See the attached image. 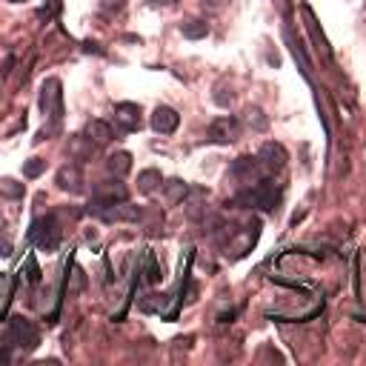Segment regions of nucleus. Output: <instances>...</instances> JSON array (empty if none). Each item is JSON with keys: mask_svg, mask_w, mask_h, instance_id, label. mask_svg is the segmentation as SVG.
Masks as SVG:
<instances>
[{"mask_svg": "<svg viewBox=\"0 0 366 366\" xmlns=\"http://www.w3.org/2000/svg\"><path fill=\"white\" fill-rule=\"evenodd\" d=\"M238 206H247V209H275L281 203V189L272 181H255L247 192H240L235 198Z\"/></svg>", "mask_w": 366, "mask_h": 366, "instance_id": "nucleus-1", "label": "nucleus"}, {"mask_svg": "<svg viewBox=\"0 0 366 366\" xmlns=\"http://www.w3.org/2000/svg\"><path fill=\"white\" fill-rule=\"evenodd\" d=\"M29 240L35 243L38 249H43V252H55L58 243H60L58 217H55V215H40V217H35L32 232H29Z\"/></svg>", "mask_w": 366, "mask_h": 366, "instance_id": "nucleus-2", "label": "nucleus"}, {"mask_svg": "<svg viewBox=\"0 0 366 366\" xmlns=\"http://www.w3.org/2000/svg\"><path fill=\"white\" fill-rule=\"evenodd\" d=\"M124 201H129V189H126V183H120V178H115V181H101V183L94 186V201L89 203V209L124 203Z\"/></svg>", "mask_w": 366, "mask_h": 366, "instance_id": "nucleus-3", "label": "nucleus"}, {"mask_svg": "<svg viewBox=\"0 0 366 366\" xmlns=\"http://www.w3.org/2000/svg\"><path fill=\"white\" fill-rule=\"evenodd\" d=\"M9 340L15 347H20V349H35L38 344H40V332L35 329V324L32 321H26V318H20V315H15V318L9 321Z\"/></svg>", "mask_w": 366, "mask_h": 366, "instance_id": "nucleus-4", "label": "nucleus"}, {"mask_svg": "<svg viewBox=\"0 0 366 366\" xmlns=\"http://www.w3.org/2000/svg\"><path fill=\"white\" fill-rule=\"evenodd\" d=\"M40 112L43 115H60V81L58 78H49L43 86H40V101H38Z\"/></svg>", "mask_w": 366, "mask_h": 366, "instance_id": "nucleus-5", "label": "nucleus"}, {"mask_svg": "<svg viewBox=\"0 0 366 366\" xmlns=\"http://www.w3.org/2000/svg\"><path fill=\"white\" fill-rule=\"evenodd\" d=\"M258 160H260V166H266V169H272V172H278V169L286 166V149H283L281 143H275V140H266L260 149H258Z\"/></svg>", "mask_w": 366, "mask_h": 366, "instance_id": "nucleus-6", "label": "nucleus"}, {"mask_svg": "<svg viewBox=\"0 0 366 366\" xmlns=\"http://www.w3.org/2000/svg\"><path fill=\"white\" fill-rule=\"evenodd\" d=\"M238 132H240V124L235 117H217V120H212V126H209V140H215V143H232L235 138H238Z\"/></svg>", "mask_w": 366, "mask_h": 366, "instance_id": "nucleus-7", "label": "nucleus"}, {"mask_svg": "<svg viewBox=\"0 0 366 366\" xmlns=\"http://www.w3.org/2000/svg\"><path fill=\"white\" fill-rule=\"evenodd\" d=\"M178 126H181V115H178L172 106H158V109L152 112V129H155V132L172 135Z\"/></svg>", "mask_w": 366, "mask_h": 366, "instance_id": "nucleus-8", "label": "nucleus"}, {"mask_svg": "<svg viewBox=\"0 0 366 366\" xmlns=\"http://www.w3.org/2000/svg\"><path fill=\"white\" fill-rule=\"evenodd\" d=\"M58 186L63 192H69V194H81V189H83V172H81V166H75V163L63 166L60 172H58Z\"/></svg>", "mask_w": 366, "mask_h": 366, "instance_id": "nucleus-9", "label": "nucleus"}, {"mask_svg": "<svg viewBox=\"0 0 366 366\" xmlns=\"http://www.w3.org/2000/svg\"><path fill=\"white\" fill-rule=\"evenodd\" d=\"M86 138L97 146H103V143H112L115 140V129L106 124V120H89V126H86Z\"/></svg>", "mask_w": 366, "mask_h": 366, "instance_id": "nucleus-10", "label": "nucleus"}, {"mask_svg": "<svg viewBox=\"0 0 366 366\" xmlns=\"http://www.w3.org/2000/svg\"><path fill=\"white\" fill-rule=\"evenodd\" d=\"M129 169H132V155H129V152H115V155H109L106 172H109L112 178H126Z\"/></svg>", "mask_w": 366, "mask_h": 366, "instance_id": "nucleus-11", "label": "nucleus"}, {"mask_svg": "<svg viewBox=\"0 0 366 366\" xmlns=\"http://www.w3.org/2000/svg\"><path fill=\"white\" fill-rule=\"evenodd\" d=\"M117 120L124 124L129 132H135L138 126H140V109L135 106V103H117Z\"/></svg>", "mask_w": 366, "mask_h": 366, "instance_id": "nucleus-12", "label": "nucleus"}, {"mask_svg": "<svg viewBox=\"0 0 366 366\" xmlns=\"http://www.w3.org/2000/svg\"><path fill=\"white\" fill-rule=\"evenodd\" d=\"M232 172L235 175H243L247 181H260L258 175H260V160H252V158H238V163L232 166Z\"/></svg>", "mask_w": 366, "mask_h": 366, "instance_id": "nucleus-13", "label": "nucleus"}, {"mask_svg": "<svg viewBox=\"0 0 366 366\" xmlns=\"http://www.w3.org/2000/svg\"><path fill=\"white\" fill-rule=\"evenodd\" d=\"M160 183H163V175L158 172V169H146V172H140V175H138V189H140L143 194L158 192V189H160Z\"/></svg>", "mask_w": 366, "mask_h": 366, "instance_id": "nucleus-14", "label": "nucleus"}, {"mask_svg": "<svg viewBox=\"0 0 366 366\" xmlns=\"http://www.w3.org/2000/svg\"><path fill=\"white\" fill-rule=\"evenodd\" d=\"M181 32H183V38H189V40H201V38L209 35V26H206L203 20H186L183 26H181Z\"/></svg>", "mask_w": 366, "mask_h": 366, "instance_id": "nucleus-15", "label": "nucleus"}, {"mask_svg": "<svg viewBox=\"0 0 366 366\" xmlns=\"http://www.w3.org/2000/svg\"><path fill=\"white\" fill-rule=\"evenodd\" d=\"M189 194V186L183 183V181H169V186H166V198H169V203H181L183 198Z\"/></svg>", "mask_w": 366, "mask_h": 366, "instance_id": "nucleus-16", "label": "nucleus"}, {"mask_svg": "<svg viewBox=\"0 0 366 366\" xmlns=\"http://www.w3.org/2000/svg\"><path fill=\"white\" fill-rule=\"evenodd\" d=\"M43 172H46V160H40V158H32L26 166H23V175H26V178H38Z\"/></svg>", "mask_w": 366, "mask_h": 366, "instance_id": "nucleus-17", "label": "nucleus"}, {"mask_svg": "<svg viewBox=\"0 0 366 366\" xmlns=\"http://www.w3.org/2000/svg\"><path fill=\"white\" fill-rule=\"evenodd\" d=\"M0 192H3V194H12V198H20V194H23V186L15 183V181H0Z\"/></svg>", "mask_w": 366, "mask_h": 366, "instance_id": "nucleus-18", "label": "nucleus"}, {"mask_svg": "<svg viewBox=\"0 0 366 366\" xmlns=\"http://www.w3.org/2000/svg\"><path fill=\"white\" fill-rule=\"evenodd\" d=\"M101 6L109 12V15H115V12H120L126 6V0H101Z\"/></svg>", "mask_w": 366, "mask_h": 366, "instance_id": "nucleus-19", "label": "nucleus"}, {"mask_svg": "<svg viewBox=\"0 0 366 366\" xmlns=\"http://www.w3.org/2000/svg\"><path fill=\"white\" fill-rule=\"evenodd\" d=\"M149 3H155V6H169V3H178V0H149Z\"/></svg>", "mask_w": 366, "mask_h": 366, "instance_id": "nucleus-20", "label": "nucleus"}, {"mask_svg": "<svg viewBox=\"0 0 366 366\" xmlns=\"http://www.w3.org/2000/svg\"><path fill=\"white\" fill-rule=\"evenodd\" d=\"M9 3H26V0H9Z\"/></svg>", "mask_w": 366, "mask_h": 366, "instance_id": "nucleus-21", "label": "nucleus"}]
</instances>
